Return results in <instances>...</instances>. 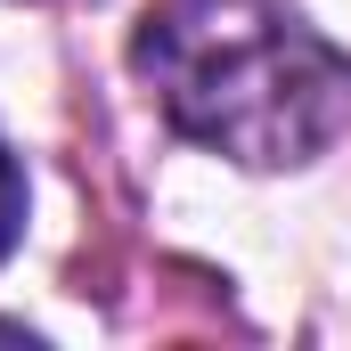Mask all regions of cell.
<instances>
[{
    "mask_svg": "<svg viewBox=\"0 0 351 351\" xmlns=\"http://www.w3.org/2000/svg\"><path fill=\"white\" fill-rule=\"evenodd\" d=\"M25 245V164H16V147L0 139V262Z\"/></svg>",
    "mask_w": 351,
    "mask_h": 351,
    "instance_id": "cell-2",
    "label": "cell"
},
{
    "mask_svg": "<svg viewBox=\"0 0 351 351\" xmlns=\"http://www.w3.org/2000/svg\"><path fill=\"white\" fill-rule=\"evenodd\" d=\"M131 74L180 139L245 172H302L351 123V58L294 0H156Z\"/></svg>",
    "mask_w": 351,
    "mask_h": 351,
    "instance_id": "cell-1",
    "label": "cell"
}]
</instances>
